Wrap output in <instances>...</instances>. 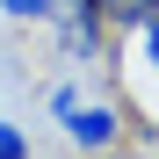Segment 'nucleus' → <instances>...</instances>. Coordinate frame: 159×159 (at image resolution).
I'll return each instance as SVG.
<instances>
[{
  "label": "nucleus",
  "mask_w": 159,
  "mask_h": 159,
  "mask_svg": "<svg viewBox=\"0 0 159 159\" xmlns=\"http://www.w3.org/2000/svg\"><path fill=\"white\" fill-rule=\"evenodd\" d=\"M51 109H58V123H65V138H72L80 152H109V145H116V130H123L109 101H80L72 87H65L58 101H51Z\"/></svg>",
  "instance_id": "1"
},
{
  "label": "nucleus",
  "mask_w": 159,
  "mask_h": 159,
  "mask_svg": "<svg viewBox=\"0 0 159 159\" xmlns=\"http://www.w3.org/2000/svg\"><path fill=\"white\" fill-rule=\"evenodd\" d=\"M0 7H7L15 22H43V15H51V0H0Z\"/></svg>",
  "instance_id": "4"
},
{
  "label": "nucleus",
  "mask_w": 159,
  "mask_h": 159,
  "mask_svg": "<svg viewBox=\"0 0 159 159\" xmlns=\"http://www.w3.org/2000/svg\"><path fill=\"white\" fill-rule=\"evenodd\" d=\"M94 159H109V152H94Z\"/></svg>",
  "instance_id": "7"
},
{
  "label": "nucleus",
  "mask_w": 159,
  "mask_h": 159,
  "mask_svg": "<svg viewBox=\"0 0 159 159\" xmlns=\"http://www.w3.org/2000/svg\"><path fill=\"white\" fill-rule=\"evenodd\" d=\"M138 29H145V58L159 65V15H145V22H138Z\"/></svg>",
  "instance_id": "6"
},
{
  "label": "nucleus",
  "mask_w": 159,
  "mask_h": 159,
  "mask_svg": "<svg viewBox=\"0 0 159 159\" xmlns=\"http://www.w3.org/2000/svg\"><path fill=\"white\" fill-rule=\"evenodd\" d=\"M51 15H58V43L72 58H94L101 51V22H109L101 0H51Z\"/></svg>",
  "instance_id": "2"
},
{
  "label": "nucleus",
  "mask_w": 159,
  "mask_h": 159,
  "mask_svg": "<svg viewBox=\"0 0 159 159\" xmlns=\"http://www.w3.org/2000/svg\"><path fill=\"white\" fill-rule=\"evenodd\" d=\"M109 7V22H123V29H138L145 15H159V0H101Z\"/></svg>",
  "instance_id": "3"
},
{
  "label": "nucleus",
  "mask_w": 159,
  "mask_h": 159,
  "mask_svg": "<svg viewBox=\"0 0 159 159\" xmlns=\"http://www.w3.org/2000/svg\"><path fill=\"white\" fill-rule=\"evenodd\" d=\"M0 159H29V138H22L15 123H0Z\"/></svg>",
  "instance_id": "5"
}]
</instances>
